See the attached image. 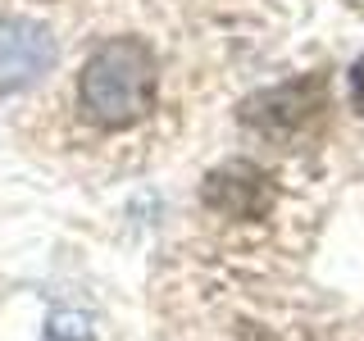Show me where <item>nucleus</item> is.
<instances>
[{"label": "nucleus", "mask_w": 364, "mask_h": 341, "mask_svg": "<svg viewBox=\"0 0 364 341\" xmlns=\"http://www.w3.org/2000/svg\"><path fill=\"white\" fill-rule=\"evenodd\" d=\"M159 64L141 37H109L77 73V105L96 128L123 132L155 109Z\"/></svg>", "instance_id": "obj_1"}, {"label": "nucleus", "mask_w": 364, "mask_h": 341, "mask_svg": "<svg viewBox=\"0 0 364 341\" xmlns=\"http://www.w3.org/2000/svg\"><path fill=\"white\" fill-rule=\"evenodd\" d=\"M323 109V77H296V82H282L264 91V96H250L242 105V123L255 128L259 136H273V141H291L301 136Z\"/></svg>", "instance_id": "obj_2"}, {"label": "nucleus", "mask_w": 364, "mask_h": 341, "mask_svg": "<svg viewBox=\"0 0 364 341\" xmlns=\"http://www.w3.org/2000/svg\"><path fill=\"white\" fill-rule=\"evenodd\" d=\"M55 37L37 18L0 14V96L5 91H28L55 68Z\"/></svg>", "instance_id": "obj_3"}, {"label": "nucleus", "mask_w": 364, "mask_h": 341, "mask_svg": "<svg viewBox=\"0 0 364 341\" xmlns=\"http://www.w3.org/2000/svg\"><path fill=\"white\" fill-rule=\"evenodd\" d=\"M205 205L228 219H264L273 205V187L255 164H228L205 178Z\"/></svg>", "instance_id": "obj_4"}, {"label": "nucleus", "mask_w": 364, "mask_h": 341, "mask_svg": "<svg viewBox=\"0 0 364 341\" xmlns=\"http://www.w3.org/2000/svg\"><path fill=\"white\" fill-rule=\"evenodd\" d=\"M46 341H91V332L77 318H55V323L46 328Z\"/></svg>", "instance_id": "obj_5"}, {"label": "nucleus", "mask_w": 364, "mask_h": 341, "mask_svg": "<svg viewBox=\"0 0 364 341\" xmlns=\"http://www.w3.org/2000/svg\"><path fill=\"white\" fill-rule=\"evenodd\" d=\"M350 105L364 114V55L350 64Z\"/></svg>", "instance_id": "obj_6"}]
</instances>
